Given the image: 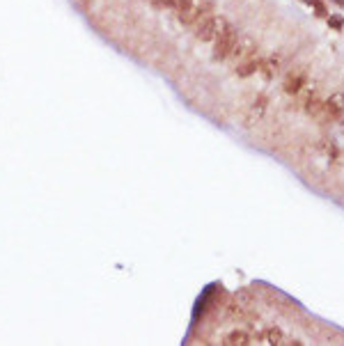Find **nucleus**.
Wrapping results in <instances>:
<instances>
[{"instance_id": "obj_7", "label": "nucleus", "mask_w": 344, "mask_h": 346, "mask_svg": "<svg viewBox=\"0 0 344 346\" xmlns=\"http://www.w3.org/2000/svg\"><path fill=\"white\" fill-rule=\"evenodd\" d=\"M305 110H308V115H312V117H319L323 110V101H319V99H308V104H305Z\"/></svg>"}, {"instance_id": "obj_6", "label": "nucleus", "mask_w": 344, "mask_h": 346, "mask_svg": "<svg viewBox=\"0 0 344 346\" xmlns=\"http://www.w3.org/2000/svg\"><path fill=\"white\" fill-rule=\"evenodd\" d=\"M223 344H241V346H243V344H252V341H250V337L245 335V332H239V330H236V332H232V335L225 337Z\"/></svg>"}, {"instance_id": "obj_5", "label": "nucleus", "mask_w": 344, "mask_h": 346, "mask_svg": "<svg viewBox=\"0 0 344 346\" xmlns=\"http://www.w3.org/2000/svg\"><path fill=\"white\" fill-rule=\"evenodd\" d=\"M262 57H250V60H245V62H241L239 67H236V76H241V78H248V76H252V73H257L262 69Z\"/></svg>"}, {"instance_id": "obj_1", "label": "nucleus", "mask_w": 344, "mask_h": 346, "mask_svg": "<svg viewBox=\"0 0 344 346\" xmlns=\"http://www.w3.org/2000/svg\"><path fill=\"white\" fill-rule=\"evenodd\" d=\"M236 46H239L236 30L225 23V28L218 32V37L214 39V57H216V60H225V57H229L232 53L236 51Z\"/></svg>"}, {"instance_id": "obj_2", "label": "nucleus", "mask_w": 344, "mask_h": 346, "mask_svg": "<svg viewBox=\"0 0 344 346\" xmlns=\"http://www.w3.org/2000/svg\"><path fill=\"white\" fill-rule=\"evenodd\" d=\"M225 28V19L216 14H207L202 21H198V30H195V37L200 42H214L218 32Z\"/></svg>"}, {"instance_id": "obj_3", "label": "nucleus", "mask_w": 344, "mask_h": 346, "mask_svg": "<svg viewBox=\"0 0 344 346\" xmlns=\"http://www.w3.org/2000/svg\"><path fill=\"white\" fill-rule=\"evenodd\" d=\"M344 110V97L342 94H335L333 99H328L326 104H323V110L319 117L323 119V122H330V119H337L339 115H342Z\"/></svg>"}, {"instance_id": "obj_8", "label": "nucleus", "mask_w": 344, "mask_h": 346, "mask_svg": "<svg viewBox=\"0 0 344 346\" xmlns=\"http://www.w3.org/2000/svg\"><path fill=\"white\" fill-rule=\"evenodd\" d=\"M305 3H310V5H314V10H317V16H326V14H328V10H326V5H323V0H305Z\"/></svg>"}, {"instance_id": "obj_4", "label": "nucleus", "mask_w": 344, "mask_h": 346, "mask_svg": "<svg viewBox=\"0 0 344 346\" xmlns=\"http://www.w3.org/2000/svg\"><path fill=\"white\" fill-rule=\"evenodd\" d=\"M305 80H308V76L305 73H289L285 80V92L287 94H298L303 90V85H305Z\"/></svg>"}, {"instance_id": "obj_9", "label": "nucleus", "mask_w": 344, "mask_h": 346, "mask_svg": "<svg viewBox=\"0 0 344 346\" xmlns=\"http://www.w3.org/2000/svg\"><path fill=\"white\" fill-rule=\"evenodd\" d=\"M328 26L335 28V30H342V28H344V19H342V16H328Z\"/></svg>"}]
</instances>
